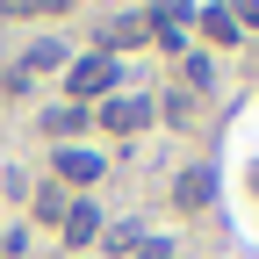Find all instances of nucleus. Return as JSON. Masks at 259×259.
<instances>
[{"label":"nucleus","instance_id":"1","mask_svg":"<svg viewBox=\"0 0 259 259\" xmlns=\"http://www.w3.org/2000/svg\"><path fill=\"white\" fill-rule=\"evenodd\" d=\"M115 87V51H94L72 65V79H65V94H108Z\"/></svg>","mask_w":259,"mask_h":259},{"label":"nucleus","instance_id":"2","mask_svg":"<svg viewBox=\"0 0 259 259\" xmlns=\"http://www.w3.org/2000/svg\"><path fill=\"white\" fill-rule=\"evenodd\" d=\"M58 231H65V245H94V238H101V209H94V202H72Z\"/></svg>","mask_w":259,"mask_h":259},{"label":"nucleus","instance_id":"3","mask_svg":"<svg viewBox=\"0 0 259 259\" xmlns=\"http://www.w3.org/2000/svg\"><path fill=\"white\" fill-rule=\"evenodd\" d=\"M101 122H108V130H144V122H151V101H144V94L108 101V108H101Z\"/></svg>","mask_w":259,"mask_h":259},{"label":"nucleus","instance_id":"4","mask_svg":"<svg viewBox=\"0 0 259 259\" xmlns=\"http://www.w3.org/2000/svg\"><path fill=\"white\" fill-rule=\"evenodd\" d=\"M58 180L94 187V180H101V158H94V151H58Z\"/></svg>","mask_w":259,"mask_h":259},{"label":"nucleus","instance_id":"5","mask_svg":"<svg viewBox=\"0 0 259 259\" xmlns=\"http://www.w3.org/2000/svg\"><path fill=\"white\" fill-rule=\"evenodd\" d=\"M173 194H180V209H202L209 194H216V173H209V166H194V173H180V187H173Z\"/></svg>","mask_w":259,"mask_h":259},{"label":"nucleus","instance_id":"6","mask_svg":"<svg viewBox=\"0 0 259 259\" xmlns=\"http://www.w3.org/2000/svg\"><path fill=\"white\" fill-rule=\"evenodd\" d=\"M101 245L130 259V252H137V245H144V231H137V223H101Z\"/></svg>","mask_w":259,"mask_h":259},{"label":"nucleus","instance_id":"7","mask_svg":"<svg viewBox=\"0 0 259 259\" xmlns=\"http://www.w3.org/2000/svg\"><path fill=\"white\" fill-rule=\"evenodd\" d=\"M202 29H209L216 44H238V15L231 8H202Z\"/></svg>","mask_w":259,"mask_h":259},{"label":"nucleus","instance_id":"8","mask_svg":"<svg viewBox=\"0 0 259 259\" xmlns=\"http://www.w3.org/2000/svg\"><path fill=\"white\" fill-rule=\"evenodd\" d=\"M144 29H151V22H144V15H122V22H115V29H108V44H144Z\"/></svg>","mask_w":259,"mask_h":259},{"label":"nucleus","instance_id":"9","mask_svg":"<svg viewBox=\"0 0 259 259\" xmlns=\"http://www.w3.org/2000/svg\"><path fill=\"white\" fill-rule=\"evenodd\" d=\"M44 130H51V137H65V130H79V108H44Z\"/></svg>","mask_w":259,"mask_h":259},{"label":"nucleus","instance_id":"10","mask_svg":"<svg viewBox=\"0 0 259 259\" xmlns=\"http://www.w3.org/2000/svg\"><path fill=\"white\" fill-rule=\"evenodd\" d=\"M130 259H173V238H144L137 252H130Z\"/></svg>","mask_w":259,"mask_h":259},{"label":"nucleus","instance_id":"11","mask_svg":"<svg viewBox=\"0 0 259 259\" xmlns=\"http://www.w3.org/2000/svg\"><path fill=\"white\" fill-rule=\"evenodd\" d=\"M0 252H8V238H0Z\"/></svg>","mask_w":259,"mask_h":259}]
</instances>
